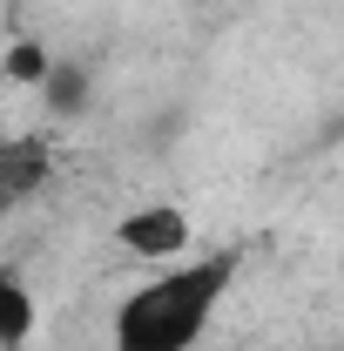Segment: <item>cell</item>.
<instances>
[{"label":"cell","mask_w":344,"mask_h":351,"mask_svg":"<svg viewBox=\"0 0 344 351\" xmlns=\"http://www.w3.org/2000/svg\"><path fill=\"white\" fill-rule=\"evenodd\" d=\"M236 250H216L203 263L162 270L156 284H142L115 311V351H196L210 311L223 304V291L236 284Z\"/></svg>","instance_id":"cell-1"},{"label":"cell","mask_w":344,"mask_h":351,"mask_svg":"<svg viewBox=\"0 0 344 351\" xmlns=\"http://www.w3.org/2000/svg\"><path fill=\"white\" fill-rule=\"evenodd\" d=\"M189 237H196V223H189V210H175V203H142V210H129V217L115 223V243L129 257H149V263L182 257Z\"/></svg>","instance_id":"cell-2"},{"label":"cell","mask_w":344,"mask_h":351,"mask_svg":"<svg viewBox=\"0 0 344 351\" xmlns=\"http://www.w3.org/2000/svg\"><path fill=\"white\" fill-rule=\"evenodd\" d=\"M0 176H7V203H27L47 176H54L47 142H41V135H14V142L0 149Z\"/></svg>","instance_id":"cell-3"},{"label":"cell","mask_w":344,"mask_h":351,"mask_svg":"<svg viewBox=\"0 0 344 351\" xmlns=\"http://www.w3.org/2000/svg\"><path fill=\"white\" fill-rule=\"evenodd\" d=\"M27 338H34V298H27V284L7 270V277H0V345L21 351Z\"/></svg>","instance_id":"cell-4"},{"label":"cell","mask_w":344,"mask_h":351,"mask_svg":"<svg viewBox=\"0 0 344 351\" xmlns=\"http://www.w3.org/2000/svg\"><path fill=\"white\" fill-rule=\"evenodd\" d=\"M0 68H7V82H14V88H47L54 54H47L41 41H27V34H14V41H7V54H0Z\"/></svg>","instance_id":"cell-5"},{"label":"cell","mask_w":344,"mask_h":351,"mask_svg":"<svg viewBox=\"0 0 344 351\" xmlns=\"http://www.w3.org/2000/svg\"><path fill=\"white\" fill-rule=\"evenodd\" d=\"M47 108H54V115H82L88 108V75L75 61H54V75H47Z\"/></svg>","instance_id":"cell-6"}]
</instances>
